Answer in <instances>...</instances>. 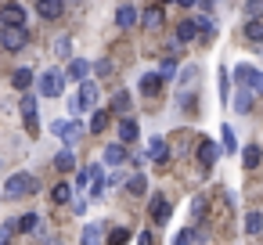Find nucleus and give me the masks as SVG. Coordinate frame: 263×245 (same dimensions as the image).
I'll use <instances>...</instances> for the list:
<instances>
[{
  "instance_id": "obj_7",
  "label": "nucleus",
  "mask_w": 263,
  "mask_h": 245,
  "mask_svg": "<svg viewBox=\"0 0 263 245\" xmlns=\"http://www.w3.org/2000/svg\"><path fill=\"white\" fill-rule=\"evenodd\" d=\"M22 119H26V130L36 134V98H33V94L22 98Z\"/></svg>"
},
{
  "instance_id": "obj_34",
  "label": "nucleus",
  "mask_w": 263,
  "mask_h": 245,
  "mask_svg": "<svg viewBox=\"0 0 263 245\" xmlns=\"http://www.w3.org/2000/svg\"><path fill=\"white\" fill-rule=\"evenodd\" d=\"M252 69H256V65H238V69H234V83H238V87H249Z\"/></svg>"
},
{
  "instance_id": "obj_36",
  "label": "nucleus",
  "mask_w": 263,
  "mask_h": 245,
  "mask_svg": "<svg viewBox=\"0 0 263 245\" xmlns=\"http://www.w3.org/2000/svg\"><path fill=\"white\" fill-rule=\"evenodd\" d=\"M105 126H108V112H94V116H90V130H94V134H101Z\"/></svg>"
},
{
  "instance_id": "obj_11",
  "label": "nucleus",
  "mask_w": 263,
  "mask_h": 245,
  "mask_svg": "<svg viewBox=\"0 0 263 245\" xmlns=\"http://www.w3.org/2000/svg\"><path fill=\"white\" fill-rule=\"evenodd\" d=\"M198 36V26H195V18H180V26H177V44H191Z\"/></svg>"
},
{
  "instance_id": "obj_42",
  "label": "nucleus",
  "mask_w": 263,
  "mask_h": 245,
  "mask_svg": "<svg viewBox=\"0 0 263 245\" xmlns=\"http://www.w3.org/2000/svg\"><path fill=\"white\" fill-rule=\"evenodd\" d=\"M11 234H15V223H11V220H8V223H0V245H8Z\"/></svg>"
},
{
  "instance_id": "obj_16",
  "label": "nucleus",
  "mask_w": 263,
  "mask_h": 245,
  "mask_svg": "<svg viewBox=\"0 0 263 245\" xmlns=\"http://www.w3.org/2000/svg\"><path fill=\"white\" fill-rule=\"evenodd\" d=\"M87 173H90V195H94V198H98V195H105V169L94 162Z\"/></svg>"
},
{
  "instance_id": "obj_2",
  "label": "nucleus",
  "mask_w": 263,
  "mask_h": 245,
  "mask_svg": "<svg viewBox=\"0 0 263 245\" xmlns=\"http://www.w3.org/2000/svg\"><path fill=\"white\" fill-rule=\"evenodd\" d=\"M198 72H202L198 65H184V69H180V76H177V80H180V94H177L180 105H191V98H195V83H198Z\"/></svg>"
},
{
  "instance_id": "obj_40",
  "label": "nucleus",
  "mask_w": 263,
  "mask_h": 245,
  "mask_svg": "<svg viewBox=\"0 0 263 245\" xmlns=\"http://www.w3.org/2000/svg\"><path fill=\"white\" fill-rule=\"evenodd\" d=\"M90 69H94L98 76H112V58H101V62H98V65H90Z\"/></svg>"
},
{
  "instance_id": "obj_14",
  "label": "nucleus",
  "mask_w": 263,
  "mask_h": 245,
  "mask_svg": "<svg viewBox=\"0 0 263 245\" xmlns=\"http://www.w3.org/2000/svg\"><path fill=\"white\" fill-rule=\"evenodd\" d=\"M259 162H263V148H259V144H245V152H241V166H245V169H256Z\"/></svg>"
},
{
  "instance_id": "obj_15",
  "label": "nucleus",
  "mask_w": 263,
  "mask_h": 245,
  "mask_svg": "<svg viewBox=\"0 0 263 245\" xmlns=\"http://www.w3.org/2000/svg\"><path fill=\"white\" fill-rule=\"evenodd\" d=\"M116 26H119V29H130V26H137V8L123 4V8L116 11Z\"/></svg>"
},
{
  "instance_id": "obj_12",
  "label": "nucleus",
  "mask_w": 263,
  "mask_h": 245,
  "mask_svg": "<svg viewBox=\"0 0 263 245\" xmlns=\"http://www.w3.org/2000/svg\"><path fill=\"white\" fill-rule=\"evenodd\" d=\"M69 80H76V83H83L87 76H90V62H83V58H72L69 62V72H65Z\"/></svg>"
},
{
  "instance_id": "obj_10",
  "label": "nucleus",
  "mask_w": 263,
  "mask_h": 245,
  "mask_svg": "<svg viewBox=\"0 0 263 245\" xmlns=\"http://www.w3.org/2000/svg\"><path fill=\"white\" fill-rule=\"evenodd\" d=\"M62 11H65L62 0H36V15L44 18H62Z\"/></svg>"
},
{
  "instance_id": "obj_39",
  "label": "nucleus",
  "mask_w": 263,
  "mask_h": 245,
  "mask_svg": "<svg viewBox=\"0 0 263 245\" xmlns=\"http://www.w3.org/2000/svg\"><path fill=\"white\" fill-rule=\"evenodd\" d=\"M245 15H252V22H259V15H263V0H249V4H245Z\"/></svg>"
},
{
  "instance_id": "obj_32",
  "label": "nucleus",
  "mask_w": 263,
  "mask_h": 245,
  "mask_svg": "<svg viewBox=\"0 0 263 245\" xmlns=\"http://www.w3.org/2000/svg\"><path fill=\"white\" fill-rule=\"evenodd\" d=\"M245 40L263 44V22H249V26H245Z\"/></svg>"
},
{
  "instance_id": "obj_21",
  "label": "nucleus",
  "mask_w": 263,
  "mask_h": 245,
  "mask_svg": "<svg viewBox=\"0 0 263 245\" xmlns=\"http://www.w3.org/2000/svg\"><path fill=\"white\" fill-rule=\"evenodd\" d=\"M137 141V123L134 119H123L119 123V144H134Z\"/></svg>"
},
{
  "instance_id": "obj_45",
  "label": "nucleus",
  "mask_w": 263,
  "mask_h": 245,
  "mask_svg": "<svg viewBox=\"0 0 263 245\" xmlns=\"http://www.w3.org/2000/svg\"><path fill=\"white\" fill-rule=\"evenodd\" d=\"M195 4H202V8L209 11V8H213V0H195Z\"/></svg>"
},
{
  "instance_id": "obj_47",
  "label": "nucleus",
  "mask_w": 263,
  "mask_h": 245,
  "mask_svg": "<svg viewBox=\"0 0 263 245\" xmlns=\"http://www.w3.org/2000/svg\"><path fill=\"white\" fill-rule=\"evenodd\" d=\"M47 245H58V238H47Z\"/></svg>"
},
{
  "instance_id": "obj_35",
  "label": "nucleus",
  "mask_w": 263,
  "mask_h": 245,
  "mask_svg": "<svg viewBox=\"0 0 263 245\" xmlns=\"http://www.w3.org/2000/svg\"><path fill=\"white\" fill-rule=\"evenodd\" d=\"M173 76H177V62H173V58H166V62L159 65V80H173Z\"/></svg>"
},
{
  "instance_id": "obj_17",
  "label": "nucleus",
  "mask_w": 263,
  "mask_h": 245,
  "mask_svg": "<svg viewBox=\"0 0 263 245\" xmlns=\"http://www.w3.org/2000/svg\"><path fill=\"white\" fill-rule=\"evenodd\" d=\"M0 18H4V26H22V22H26V11H22L18 4H8L4 11H0Z\"/></svg>"
},
{
  "instance_id": "obj_4",
  "label": "nucleus",
  "mask_w": 263,
  "mask_h": 245,
  "mask_svg": "<svg viewBox=\"0 0 263 245\" xmlns=\"http://www.w3.org/2000/svg\"><path fill=\"white\" fill-rule=\"evenodd\" d=\"M29 40L26 26H8V29H0V44H4V51H22Z\"/></svg>"
},
{
  "instance_id": "obj_6",
  "label": "nucleus",
  "mask_w": 263,
  "mask_h": 245,
  "mask_svg": "<svg viewBox=\"0 0 263 245\" xmlns=\"http://www.w3.org/2000/svg\"><path fill=\"white\" fill-rule=\"evenodd\" d=\"M148 213H152V220H155V223H166V220H170V213H173V209H170V198H166V195H155V198H152V205H148Z\"/></svg>"
},
{
  "instance_id": "obj_1",
  "label": "nucleus",
  "mask_w": 263,
  "mask_h": 245,
  "mask_svg": "<svg viewBox=\"0 0 263 245\" xmlns=\"http://www.w3.org/2000/svg\"><path fill=\"white\" fill-rule=\"evenodd\" d=\"M40 184H36V177L33 173H15V177H8V184H4V198H26V195H33Z\"/></svg>"
},
{
  "instance_id": "obj_27",
  "label": "nucleus",
  "mask_w": 263,
  "mask_h": 245,
  "mask_svg": "<svg viewBox=\"0 0 263 245\" xmlns=\"http://www.w3.org/2000/svg\"><path fill=\"white\" fill-rule=\"evenodd\" d=\"M69 198H72V187H69V184H54V191H51V202H54V205H65Z\"/></svg>"
},
{
  "instance_id": "obj_37",
  "label": "nucleus",
  "mask_w": 263,
  "mask_h": 245,
  "mask_svg": "<svg viewBox=\"0 0 263 245\" xmlns=\"http://www.w3.org/2000/svg\"><path fill=\"white\" fill-rule=\"evenodd\" d=\"M223 130V152H238V141H234V130L231 126H220Z\"/></svg>"
},
{
  "instance_id": "obj_38",
  "label": "nucleus",
  "mask_w": 263,
  "mask_h": 245,
  "mask_svg": "<svg viewBox=\"0 0 263 245\" xmlns=\"http://www.w3.org/2000/svg\"><path fill=\"white\" fill-rule=\"evenodd\" d=\"M249 90H252V94H263V72H259V69H252V76H249Z\"/></svg>"
},
{
  "instance_id": "obj_28",
  "label": "nucleus",
  "mask_w": 263,
  "mask_h": 245,
  "mask_svg": "<svg viewBox=\"0 0 263 245\" xmlns=\"http://www.w3.org/2000/svg\"><path fill=\"white\" fill-rule=\"evenodd\" d=\"M126 191H130V195H144V191H148V180H144L141 173H134V177L126 180Z\"/></svg>"
},
{
  "instance_id": "obj_3",
  "label": "nucleus",
  "mask_w": 263,
  "mask_h": 245,
  "mask_svg": "<svg viewBox=\"0 0 263 245\" xmlns=\"http://www.w3.org/2000/svg\"><path fill=\"white\" fill-rule=\"evenodd\" d=\"M62 90H65V72L47 69V72L40 76V94H44V98H62Z\"/></svg>"
},
{
  "instance_id": "obj_33",
  "label": "nucleus",
  "mask_w": 263,
  "mask_h": 245,
  "mask_svg": "<svg viewBox=\"0 0 263 245\" xmlns=\"http://www.w3.org/2000/svg\"><path fill=\"white\" fill-rule=\"evenodd\" d=\"M126 241H130V231L126 227H112L108 231V245H126Z\"/></svg>"
},
{
  "instance_id": "obj_22",
  "label": "nucleus",
  "mask_w": 263,
  "mask_h": 245,
  "mask_svg": "<svg viewBox=\"0 0 263 245\" xmlns=\"http://www.w3.org/2000/svg\"><path fill=\"white\" fill-rule=\"evenodd\" d=\"M105 162H108V166L126 162V144H108V148H105Z\"/></svg>"
},
{
  "instance_id": "obj_5",
  "label": "nucleus",
  "mask_w": 263,
  "mask_h": 245,
  "mask_svg": "<svg viewBox=\"0 0 263 245\" xmlns=\"http://www.w3.org/2000/svg\"><path fill=\"white\" fill-rule=\"evenodd\" d=\"M76 101H80V112H83V108H94V105H98V83H94V80H83Z\"/></svg>"
},
{
  "instance_id": "obj_43",
  "label": "nucleus",
  "mask_w": 263,
  "mask_h": 245,
  "mask_svg": "<svg viewBox=\"0 0 263 245\" xmlns=\"http://www.w3.org/2000/svg\"><path fill=\"white\" fill-rule=\"evenodd\" d=\"M87 184H90V173L80 169V173H76V187H87ZM76 187H72V191H76Z\"/></svg>"
},
{
  "instance_id": "obj_23",
  "label": "nucleus",
  "mask_w": 263,
  "mask_h": 245,
  "mask_svg": "<svg viewBox=\"0 0 263 245\" xmlns=\"http://www.w3.org/2000/svg\"><path fill=\"white\" fill-rule=\"evenodd\" d=\"M54 166L65 173V169H76V155H72V148H62L58 155H54Z\"/></svg>"
},
{
  "instance_id": "obj_44",
  "label": "nucleus",
  "mask_w": 263,
  "mask_h": 245,
  "mask_svg": "<svg viewBox=\"0 0 263 245\" xmlns=\"http://www.w3.org/2000/svg\"><path fill=\"white\" fill-rule=\"evenodd\" d=\"M137 245H155V234H152V231H141V234H137Z\"/></svg>"
},
{
  "instance_id": "obj_30",
  "label": "nucleus",
  "mask_w": 263,
  "mask_h": 245,
  "mask_svg": "<svg viewBox=\"0 0 263 245\" xmlns=\"http://www.w3.org/2000/svg\"><path fill=\"white\" fill-rule=\"evenodd\" d=\"M159 87H162V80H159V72H148V76L141 80V90H144V94H155Z\"/></svg>"
},
{
  "instance_id": "obj_24",
  "label": "nucleus",
  "mask_w": 263,
  "mask_h": 245,
  "mask_svg": "<svg viewBox=\"0 0 263 245\" xmlns=\"http://www.w3.org/2000/svg\"><path fill=\"white\" fill-rule=\"evenodd\" d=\"M36 227H40V213H26L22 220H15V231H22V234H29Z\"/></svg>"
},
{
  "instance_id": "obj_25",
  "label": "nucleus",
  "mask_w": 263,
  "mask_h": 245,
  "mask_svg": "<svg viewBox=\"0 0 263 245\" xmlns=\"http://www.w3.org/2000/svg\"><path fill=\"white\" fill-rule=\"evenodd\" d=\"M80 245H101V227L98 223H87L83 234H80Z\"/></svg>"
},
{
  "instance_id": "obj_20",
  "label": "nucleus",
  "mask_w": 263,
  "mask_h": 245,
  "mask_svg": "<svg viewBox=\"0 0 263 245\" xmlns=\"http://www.w3.org/2000/svg\"><path fill=\"white\" fill-rule=\"evenodd\" d=\"M130 105H134V101H130V90H119V94L112 98V112H116V116H123V119H126Z\"/></svg>"
},
{
  "instance_id": "obj_19",
  "label": "nucleus",
  "mask_w": 263,
  "mask_h": 245,
  "mask_svg": "<svg viewBox=\"0 0 263 245\" xmlns=\"http://www.w3.org/2000/svg\"><path fill=\"white\" fill-rule=\"evenodd\" d=\"M11 87H15V90H29V87H33V69H15Z\"/></svg>"
},
{
  "instance_id": "obj_13",
  "label": "nucleus",
  "mask_w": 263,
  "mask_h": 245,
  "mask_svg": "<svg viewBox=\"0 0 263 245\" xmlns=\"http://www.w3.org/2000/svg\"><path fill=\"white\" fill-rule=\"evenodd\" d=\"M220 152H223L220 144H213V141H202V144H198V159H202V166H213V162L220 159Z\"/></svg>"
},
{
  "instance_id": "obj_41",
  "label": "nucleus",
  "mask_w": 263,
  "mask_h": 245,
  "mask_svg": "<svg viewBox=\"0 0 263 245\" xmlns=\"http://www.w3.org/2000/svg\"><path fill=\"white\" fill-rule=\"evenodd\" d=\"M173 245H195V231H177Z\"/></svg>"
},
{
  "instance_id": "obj_46",
  "label": "nucleus",
  "mask_w": 263,
  "mask_h": 245,
  "mask_svg": "<svg viewBox=\"0 0 263 245\" xmlns=\"http://www.w3.org/2000/svg\"><path fill=\"white\" fill-rule=\"evenodd\" d=\"M177 4H180V8H191V4H195V0H177Z\"/></svg>"
},
{
  "instance_id": "obj_26",
  "label": "nucleus",
  "mask_w": 263,
  "mask_h": 245,
  "mask_svg": "<svg viewBox=\"0 0 263 245\" xmlns=\"http://www.w3.org/2000/svg\"><path fill=\"white\" fill-rule=\"evenodd\" d=\"M80 134H83V123H76V119H69V123H65V134H62V141H65V144L72 148V141H76Z\"/></svg>"
},
{
  "instance_id": "obj_31",
  "label": "nucleus",
  "mask_w": 263,
  "mask_h": 245,
  "mask_svg": "<svg viewBox=\"0 0 263 245\" xmlns=\"http://www.w3.org/2000/svg\"><path fill=\"white\" fill-rule=\"evenodd\" d=\"M245 231H249V234H259V231H263V213H249V216H245Z\"/></svg>"
},
{
  "instance_id": "obj_18",
  "label": "nucleus",
  "mask_w": 263,
  "mask_h": 245,
  "mask_svg": "<svg viewBox=\"0 0 263 245\" xmlns=\"http://www.w3.org/2000/svg\"><path fill=\"white\" fill-rule=\"evenodd\" d=\"M141 26H144L148 33H155V29L162 26V8H148V11L141 15Z\"/></svg>"
},
{
  "instance_id": "obj_8",
  "label": "nucleus",
  "mask_w": 263,
  "mask_h": 245,
  "mask_svg": "<svg viewBox=\"0 0 263 245\" xmlns=\"http://www.w3.org/2000/svg\"><path fill=\"white\" fill-rule=\"evenodd\" d=\"M252 98H256V94H252L249 87H238V94H234V101H231V108L245 116V112H252Z\"/></svg>"
},
{
  "instance_id": "obj_9",
  "label": "nucleus",
  "mask_w": 263,
  "mask_h": 245,
  "mask_svg": "<svg viewBox=\"0 0 263 245\" xmlns=\"http://www.w3.org/2000/svg\"><path fill=\"white\" fill-rule=\"evenodd\" d=\"M148 159H155V162H170V144H166L162 137H152V141H148Z\"/></svg>"
},
{
  "instance_id": "obj_29",
  "label": "nucleus",
  "mask_w": 263,
  "mask_h": 245,
  "mask_svg": "<svg viewBox=\"0 0 263 245\" xmlns=\"http://www.w3.org/2000/svg\"><path fill=\"white\" fill-rule=\"evenodd\" d=\"M69 51H72V36H58L54 40V58H69Z\"/></svg>"
}]
</instances>
